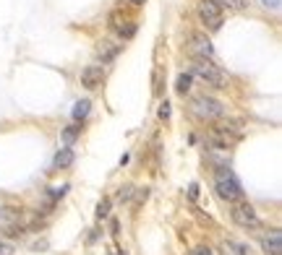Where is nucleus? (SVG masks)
<instances>
[{"label": "nucleus", "mask_w": 282, "mask_h": 255, "mask_svg": "<svg viewBox=\"0 0 282 255\" xmlns=\"http://www.w3.org/2000/svg\"><path fill=\"white\" fill-rule=\"evenodd\" d=\"M13 250H11V245H6V242H0V255H11Z\"/></svg>", "instance_id": "obj_26"}, {"label": "nucleus", "mask_w": 282, "mask_h": 255, "mask_svg": "<svg viewBox=\"0 0 282 255\" xmlns=\"http://www.w3.org/2000/svg\"><path fill=\"white\" fill-rule=\"evenodd\" d=\"M8 235H11V237H21V235H24V226H11Z\"/></svg>", "instance_id": "obj_25"}, {"label": "nucleus", "mask_w": 282, "mask_h": 255, "mask_svg": "<svg viewBox=\"0 0 282 255\" xmlns=\"http://www.w3.org/2000/svg\"><path fill=\"white\" fill-rule=\"evenodd\" d=\"M66 190H68V185H63V188H53V198H63V195H66Z\"/></svg>", "instance_id": "obj_24"}, {"label": "nucleus", "mask_w": 282, "mask_h": 255, "mask_svg": "<svg viewBox=\"0 0 282 255\" xmlns=\"http://www.w3.org/2000/svg\"><path fill=\"white\" fill-rule=\"evenodd\" d=\"M262 247H264L267 255H282V235L279 232H272L269 237H264Z\"/></svg>", "instance_id": "obj_8"}, {"label": "nucleus", "mask_w": 282, "mask_h": 255, "mask_svg": "<svg viewBox=\"0 0 282 255\" xmlns=\"http://www.w3.org/2000/svg\"><path fill=\"white\" fill-rule=\"evenodd\" d=\"M199 16H201V21L212 29V32H217L222 26V8L214 3V0H201V6H199Z\"/></svg>", "instance_id": "obj_5"}, {"label": "nucleus", "mask_w": 282, "mask_h": 255, "mask_svg": "<svg viewBox=\"0 0 282 255\" xmlns=\"http://www.w3.org/2000/svg\"><path fill=\"white\" fill-rule=\"evenodd\" d=\"M193 73H196L204 83L214 86V89H227V76L220 71V68H214L207 58H196V63H193Z\"/></svg>", "instance_id": "obj_2"}, {"label": "nucleus", "mask_w": 282, "mask_h": 255, "mask_svg": "<svg viewBox=\"0 0 282 255\" xmlns=\"http://www.w3.org/2000/svg\"><path fill=\"white\" fill-rule=\"evenodd\" d=\"M214 188H217V195L222 201H227V203H241L243 201V185L235 177V172L227 169V167H220L214 172Z\"/></svg>", "instance_id": "obj_1"}, {"label": "nucleus", "mask_w": 282, "mask_h": 255, "mask_svg": "<svg viewBox=\"0 0 282 255\" xmlns=\"http://www.w3.org/2000/svg\"><path fill=\"white\" fill-rule=\"evenodd\" d=\"M89 109H92V102H89V99L76 102V104H73V112H71V115H73V120H76V123H79V120H84L86 115H89Z\"/></svg>", "instance_id": "obj_11"}, {"label": "nucleus", "mask_w": 282, "mask_h": 255, "mask_svg": "<svg viewBox=\"0 0 282 255\" xmlns=\"http://www.w3.org/2000/svg\"><path fill=\"white\" fill-rule=\"evenodd\" d=\"M193 112H196L201 120H217L225 115V104L214 97H196L193 99Z\"/></svg>", "instance_id": "obj_3"}, {"label": "nucleus", "mask_w": 282, "mask_h": 255, "mask_svg": "<svg viewBox=\"0 0 282 255\" xmlns=\"http://www.w3.org/2000/svg\"><path fill=\"white\" fill-rule=\"evenodd\" d=\"M220 8H230V11H241L246 8V0H214Z\"/></svg>", "instance_id": "obj_15"}, {"label": "nucleus", "mask_w": 282, "mask_h": 255, "mask_svg": "<svg viewBox=\"0 0 282 255\" xmlns=\"http://www.w3.org/2000/svg\"><path fill=\"white\" fill-rule=\"evenodd\" d=\"M233 221L238 226H246V229H256V226H262V219H259V214L253 211V206L248 203H238L233 208Z\"/></svg>", "instance_id": "obj_4"}, {"label": "nucleus", "mask_w": 282, "mask_h": 255, "mask_svg": "<svg viewBox=\"0 0 282 255\" xmlns=\"http://www.w3.org/2000/svg\"><path fill=\"white\" fill-rule=\"evenodd\" d=\"M110 216V198H102L97 203V219H107Z\"/></svg>", "instance_id": "obj_17"}, {"label": "nucleus", "mask_w": 282, "mask_h": 255, "mask_svg": "<svg viewBox=\"0 0 282 255\" xmlns=\"http://www.w3.org/2000/svg\"><path fill=\"white\" fill-rule=\"evenodd\" d=\"M131 3H134V6H144V3H146V0H131Z\"/></svg>", "instance_id": "obj_29"}, {"label": "nucleus", "mask_w": 282, "mask_h": 255, "mask_svg": "<svg viewBox=\"0 0 282 255\" xmlns=\"http://www.w3.org/2000/svg\"><path fill=\"white\" fill-rule=\"evenodd\" d=\"M222 255H248V250L241 247V245H235V242H225L222 245Z\"/></svg>", "instance_id": "obj_14"}, {"label": "nucleus", "mask_w": 282, "mask_h": 255, "mask_svg": "<svg viewBox=\"0 0 282 255\" xmlns=\"http://www.w3.org/2000/svg\"><path fill=\"white\" fill-rule=\"evenodd\" d=\"M136 34V24H128L125 29H120V37H125V39H131Z\"/></svg>", "instance_id": "obj_22"}, {"label": "nucleus", "mask_w": 282, "mask_h": 255, "mask_svg": "<svg viewBox=\"0 0 282 255\" xmlns=\"http://www.w3.org/2000/svg\"><path fill=\"white\" fill-rule=\"evenodd\" d=\"M188 195H191V198H196V195H199V185H191V193H188Z\"/></svg>", "instance_id": "obj_28"}, {"label": "nucleus", "mask_w": 282, "mask_h": 255, "mask_svg": "<svg viewBox=\"0 0 282 255\" xmlns=\"http://www.w3.org/2000/svg\"><path fill=\"white\" fill-rule=\"evenodd\" d=\"M191 50L196 52V58H212L214 55V47H212V42H209V37H204V34H191Z\"/></svg>", "instance_id": "obj_7"}, {"label": "nucleus", "mask_w": 282, "mask_h": 255, "mask_svg": "<svg viewBox=\"0 0 282 255\" xmlns=\"http://www.w3.org/2000/svg\"><path fill=\"white\" fill-rule=\"evenodd\" d=\"M73 159H76L73 149H60V151L55 154V159H53V167H55V169H66V167L73 164Z\"/></svg>", "instance_id": "obj_9"}, {"label": "nucleus", "mask_w": 282, "mask_h": 255, "mask_svg": "<svg viewBox=\"0 0 282 255\" xmlns=\"http://www.w3.org/2000/svg\"><path fill=\"white\" fill-rule=\"evenodd\" d=\"M264 6H269V8L277 11V8H279V0H264Z\"/></svg>", "instance_id": "obj_27"}, {"label": "nucleus", "mask_w": 282, "mask_h": 255, "mask_svg": "<svg viewBox=\"0 0 282 255\" xmlns=\"http://www.w3.org/2000/svg\"><path fill=\"white\" fill-rule=\"evenodd\" d=\"M110 24L118 26V29H123V13H120V11H113V13H110Z\"/></svg>", "instance_id": "obj_20"}, {"label": "nucleus", "mask_w": 282, "mask_h": 255, "mask_svg": "<svg viewBox=\"0 0 282 255\" xmlns=\"http://www.w3.org/2000/svg\"><path fill=\"white\" fill-rule=\"evenodd\" d=\"M118 52H120V44L105 42L102 47H99V52H97V58H99L102 63H110V60H115V58H118Z\"/></svg>", "instance_id": "obj_10"}, {"label": "nucleus", "mask_w": 282, "mask_h": 255, "mask_svg": "<svg viewBox=\"0 0 282 255\" xmlns=\"http://www.w3.org/2000/svg\"><path fill=\"white\" fill-rule=\"evenodd\" d=\"M18 216H21V211H18V208H11V206L0 208V221H16Z\"/></svg>", "instance_id": "obj_16"}, {"label": "nucleus", "mask_w": 282, "mask_h": 255, "mask_svg": "<svg viewBox=\"0 0 282 255\" xmlns=\"http://www.w3.org/2000/svg\"><path fill=\"white\" fill-rule=\"evenodd\" d=\"M188 89H191V76L181 73L178 81H175V91H178V94H188Z\"/></svg>", "instance_id": "obj_13"}, {"label": "nucleus", "mask_w": 282, "mask_h": 255, "mask_svg": "<svg viewBox=\"0 0 282 255\" xmlns=\"http://www.w3.org/2000/svg\"><path fill=\"white\" fill-rule=\"evenodd\" d=\"M170 118V102H162L160 104V120H167Z\"/></svg>", "instance_id": "obj_23"}, {"label": "nucleus", "mask_w": 282, "mask_h": 255, "mask_svg": "<svg viewBox=\"0 0 282 255\" xmlns=\"http://www.w3.org/2000/svg\"><path fill=\"white\" fill-rule=\"evenodd\" d=\"M131 198H134V185H123V188L118 190V201H120V203H128Z\"/></svg>", "instance_id": "obj_18"}, {"label": "nucleus", "mask_w": 282, "mask_h": 255, "mask_svg": "<svg viewBox=\"0 0 282 255\" xmlns=\"http://www.w3.org/2000/svg\"><path fill=\"white\" fill-rule=\"evenodd\" d=\"M134 195H136V203H134V206L139 208V206H144V203H146V198H149V188H141V190H134Z\"/></svg>", "instance_id": "obj_19"}, {"label": "nucleus", "mask_w": 282, "mask_h": 255, "mask_svg": "<svg viewBox=\"0 0 282 255\" xmlns=\"http://www.w3.org/2000/svg\"><path fill=\"white\" fill-rule=\"evenodd\" d=\"M79 135H81V128H79L76 123H73V125H68V128H63V141H66V144H73Z\"/></svg>", "instance_id": "obj_12"}, {"label": "nucleus", "mask_w": 282, "mask_h": 255, "mask_svg": "<svg viewBox=\"0 0 282 255\" xmlns=\"http://www.w3.org/2000/svg\"><path fill=\"white\" fill-rule=\"evenodd\" d=\"M105 81V71L99 65H86L81 71V86L84 89H99Z\"/></svg>", "instance_id": "obj_6"}, {"label": "nucleus", "mask_w": 282, "mask_h": 255, "mask_svg": "<svg viewBox=\"0 0 282 255\" xmlns=\"http://www.w3.org/2000/svg\"><path fill=\"white\" fill-rule=\"evenodd\" d=\"M191 255H212V247L209 245H196L191 250Z\"/></svg>", "instance_id": "obj_21"}]
</instances>
